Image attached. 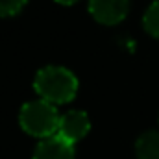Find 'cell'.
<instances>
[{
	"mask_svg": "<svg viewBox=\"0 0 159 159\" xmlns=\"http://www.w3.org/2000/svg\"><path fill=\"white\" fill-rule=\"evenodd\" d=\"M28 0H0V17H13L17 15Z\"/></svg>",
	"mask_w": 159,
	"mask_h": 159,
	"instance_id": "ba28073f",
	"label": "cell"
},
{
	"mask_svg": "<svg viewBox=\"0 0 159 159\" xmlns=\"http://www.w3.org/2000/svg\"><path fill=\"white\" fill-rule=\"evenodd\" d=\"M137 159H159V131H144L135 143Z\"/></svg>",
	"mask_w": 159,
	"mask_h": 159,
	"instance_id": "8992f818",
	"label": "cell"
},
{
	"mask_svg": "<svg viewBox=\"0 0 159 159\" xmlns=\"http://www.w3.org/2000/svg\"><path fill=\"white\" fill-rule=\"evenodd\" d=\"M59 120H61V117H59L56 106L46 100L26 102L20 107V115H19L20 128L26 133L39 137L41 141L56 135V131L59 129Z\"/></svg>",
	"mask_w": 159,
	"mask_h": 159,
	"instance_id": "7a4b0ae2",
	"label": "cell"
},
{
	"mask_svg": "<svg viewBox=\"0 0 159 159\" xmlns=\"http://www.w3.org/2000/svg\"><path fill=\"white\" fill-rule=\"evenodd\" d=\"M34 87L41 96V100H46L57 106V104H67L76 96L78 80L65 67L48 65V67H43L35 74Z\"/></svg>",
	"mask_w": 159,
	"mask_h": 159,
	"instance_id": "6da1fadb",
	"label": "cell"
},
{
	"mask_svg": "<svg viewBox=\"0 0 159 159\" xmlns=\"http://www.w3.org/2000/svg\"><path fill=\"white\" fill-rule=\"evenodd\" d=\"M89 11L100 24H119L129 11V0H89Z\"/></svg>",
	"mask_w": 159,
	"mask_h": 159,
	"instance_id": "3957f363",
	"label": "cell"
},
{
	"mask_svg": "<svg viewBox=\"0 0 159 159\" xmlns=\"http://www.w3.org/2000/svg\"><path fill=\"white\" fill-rule=\"evenodd\" d=\"M34 159H74V144L59 135H52L39 141L34 152Z\"/></svg>",
	"mask_w": 159,
	"mask_h": 159,
	"instance_id": "5b68a950",
	"label": "cell"
},
{
	"mask_svg": "<svg viewBox=\"0 0 159 159\" xmlns=\"http://www.w3.org/2000/svg\"><path fill=\"white\" fill-rule=\"evenodd\" d=\"M56 2H59V4H63V6H70V4H74V2H78V0H56Z\"/></svg>",
	"mask_w": 159,
	"mask_h": 159,
	"instance_id": "9c48e42d",
	"label": "cell"
},
{
	"mask_svg": "<svg viewBox=\"0 0 159 159\" xmlns=\"http://www.w3.org/2000/svg\"><path fill=\"white\" fill-rule=\"evenodd\" d=\"M89 129H91V122H89L87 113H83L80 109H72V111H67L65 115H61L57 135L74 144L89 133Z\"/></svg>",
	"mask_w": 159,
	"mask_h": 159,
	"instance_id": "277c9868",
	"label": "cell"
},
{
	"mask_svg": "<svg viewBox=\"0 0 159 159\" xmlns=\"http://www.w3.org/2000/svg\"><path fill=\"white\" fill-rule=\"evenodd\" d=\"M143 26H144V30L152 37H157L159 39V0L152 2L148 6V9L144 11V15H143Z\"/></svg>",
	"mask_w": 159,
	"mask_h": 159,
	"instance_id": "52a82bcc",
	"label": "cell"
}]
</instances>
